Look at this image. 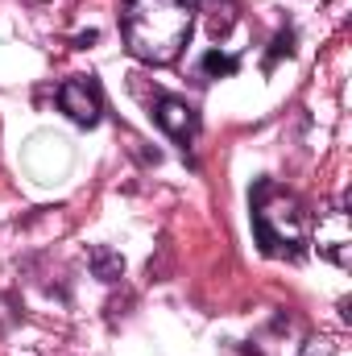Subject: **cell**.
Masks as SVG:
<instances>
[{"label": "cell", "mask_w": 352, "mask_h": 356, "mask_svg": "<svg viewBox=\"0 0 352 356\" xmlns=\"http://www.w3.org/2000/svg\"><path fill=\"white\" fill-rule=\"evenodd\" d=\"M303 211L290 195H282L273 182H257V195H253V232H257V245L269 257H294L298 245H303Z\"/></svg>", "instance_id": "obj_2"}, {"label": "cell", "mask_w": 352, "mask_h": 356, "mask_svg": "<svg viewBox=\"0 0 352 356\" xmlns=\"http://www.w3.org/2000/svg\"><path fill=\"white\" fill-rule=\"evenodd\" d=\"M303 356H332V340H311Z\"/></svg>", "instance_id": "obj_8"}, {"label": "cell", "mask_w": 352, "mask_h": 356, "mask_svg": "<svg viewBox=\"0 0 352 356\" xmlns=\"http://www.w3.org/2000/svg\"><path fill=\"white\" fill-rule=\"evenodd\" d=\"M58 108H63L75 124H88V129L99 120V112H104L99 91H95V83H88V79H67V83L58 88Z\"/></svg>", "instance_id": "obj_3"}, {"label": "cell", "mask_w": 352, "mask_h": 356, "mask_svg": "<svg viewBox=\"0 0 352 356\" xmlns=\"http://www.w3.org/2000/svg\"><path fill=\"white\" fill-rule=\"evenodd\" d=\"M290 54H294V33H290V29H282V33L269 42V54H265V71H273V67H278L282 58H290Z\"/></svg>", "instance_id": "obj_7"}, {"label": "cell", "mask_w": 352, "mask_h": 356, "mask_svg": "<svg viewBox=\"0 0 352 356\" xmlns=\"http://www.w3.org/2000/svg\"><path fill=\"white\" fill-rule=\"evenodd\" d=\"M154 120L175 137V141H191L199 120H195V108L186 99H175V95H158L154 99Z\"/></svg>", "instance_id": "obj_4"}, {"label": "cell", "mask_w": 352, "mask_h": 356, "mask_svg": "<svg viewBox=\"0 0 352 356\" xmlns=\"http://www.w3.org/2000/svg\"><path fill=\"white\" fill-rule=\"evenodd\" d=\"M195 29V8L186 0H129L120 33L133 58L150 67H166L186 50Z\"/></svg>", "instance_id": "obj_1"}, {"label": "cell", "mask_w": 352, "mask_h": 356, "mask_svg": "<svg viewBox=\"0 0 352 356\" xmlns=\"http://www.w3.org/2000/svg\"><path fill=\"white\" fill-rule=\"evenodd\" d=\"M91 269H95V277L116 282V277L125 273V261H120V253H112V249H95V253H91Z\"/></svg>", "instance_id": "obj_6"}, {"label": "cell", "mask_w": 352, "mask_h": 356, "mask_svg": "<svg viewBox=\"0 0 352 356\" xmlns=\"http://www.w3.org/2000/svg\"><path fill=\"white\" fill-rule=\"evenodd\" d=\"M199 71H203L207 79H224V75H237V71H241V63H237L232 54H224V50H207V54H203V63H199Z\"/></svg>", "instance_id": "obj_5"}]
</instances>
